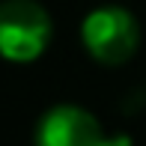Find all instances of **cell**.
<instances>
[{
    "label": "cell",
    "mask_w": 146,
    "mask_h": 146,
    "mask_svg": "<svg viewBox=\"0 0 146 146\" xmlns=\"http://www.w3.org/2000/svg\"><path fill=\"white\" fill-rule=\"evenodd\" d=\"M81 45L102 66H122L140 48V24L125 6H96L81 21Z\"/></svg>",
    "instance_id": "cell-1"
},
{
    "label": "cell",
    "mask_w": 146,
    "mask_h": 146,
    "mask_svg": "<svg viewBox=\"0 0 146 146\" xmlns=\"http://www.w3.org/2000/svg\"><path fill=\"white\" fill-rule=\"evenodd\" d=\"M54 21L36 0L0 3V57L9 63H33L48 51Z\"/></svg>",
    "instance_id": "cell-2"
},
{
    "label": "cell",
    "mask_w": 146,
    "mask_h": 146,
    "mask_svg": "<svg viewBox=\"0 0 146 146\" xmlns=\"http://www.w3.org/2000/svg\"><path fill=\"white\" fill-rule=\"evenodd\" d=\"M33 146H131L128 134H110L81 104H54L36 125Z\"/></svg>",
    "instance_id": "cell-3"
}]
</instances>
